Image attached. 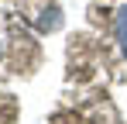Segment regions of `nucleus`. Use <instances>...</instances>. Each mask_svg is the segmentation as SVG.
I'll return each mask as SVG.
<instances>
[{
  "mask_svg": "<svg viewBox=\"0 0 127 124\" xmlns=\"http://www.w3.org/2000/svg\"><path fill=\"white\" fill-rule=\"evenodd\" d=\"M113 31H117L120 52H124V59H127V7H120V10H117V17H113Z\"/></svg>",
  "mask_w": 127,
  "mask_h": 124,
  "instance_id": "1",
  "label": "nucleus"
}]
</instances>
